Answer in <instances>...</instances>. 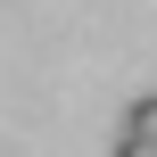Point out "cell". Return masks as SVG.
Returning a JSON list of instances; mask_svg holds the SVG:
<instances>
[{"label": "cell", "mask_w": 157, "mask_h": 157, "mask_svg": "<svg viewBox=\"0 0 157 157\" xmlns=\"http://www.w3.org/2000/svg\"><path fill=\"white\" fill-rule=\"evenodd\" d=\"M124 132H141V141H157V91H149V99H132V108H124Z\"/></svg>", "instance_id": "cell-1"}, {"label": "cell", "mask_w": 157, "mask_h": 157, "mask_svg": "<svg viewBox=\"0 0 157 157\" xmlns=\"http://www.w3.org/2000/svg\"><path fill=\"white\" fill-rule=\"evenodd\" d=\"M116 157H157V141H141V132H116Z\"/></svg>", "instance_id": "cell-2"}]
</instances>
